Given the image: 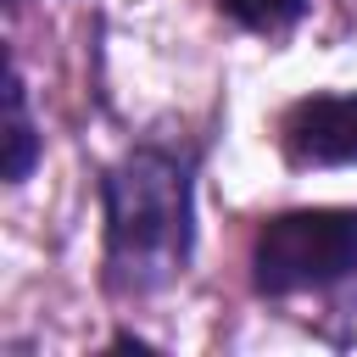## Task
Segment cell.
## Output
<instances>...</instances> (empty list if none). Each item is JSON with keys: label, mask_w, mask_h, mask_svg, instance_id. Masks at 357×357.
Segmentation results:
<instances>
[{"label": "cell", "mask_w": 357, "mask_h": 357, "mask_svg": "<svg viewBox=\"0 0 357 357\" xmlns=\"http://www.w3.org/2000/svg\"><path fill=\"white\" fill-rule=\"evenodd\" d=\"M106 201V284L117 296H151L184 273L195 245L190 156L173 145H134L100 184Z\"/></svg>", "instance_id": "1"}, {"label": "cell", "mask_w": 357, "mask_h": 357, "mask_svg": "<svg viewBox=\"0 0 357 357\" xmlns=\"http://www.w3.org/2000/svg\"><path fill=\"white\" fill-rule=\"evenodd\" d=\"M351 268H357V212L346 206L279 212L257 229V245H251V284L262 296L324 290Z\"/></svg>", "instance_id": "2"}, {"label": "cell", "mask_w": 357, "mask_h": 357, "mask_svg": "<svg viewBox=\"0 0 357 357\" xmlns=\"http://www.w3.org/2000/svg\"><path fill=\"white\" fill-rule=\"evenodd\" d=\"M279 145L296 167L357 162V95H307L279 117Z\"/></svg>", "instance_id": "3"}, {"label": "cell", "mask_w": 357, "mask_h": 357, "mask_svg": "<svg viewBox=\"0 0 357 357\" xmlns=\"http://www.w3.org/2000/svg\"><path fill=\"white\" fill-rule=\"evenodd\" d=\"M33 162H39V134L28 117V84L11 67V78H6V184H22L33 173Z\"/></svg>", "instance_id": "4"}, {"label": "cell", "mask_w": 357, "mask_h": 357, "mask_svg": "<svg viewBox=\"0 0 357 357\" xmlns=\"http://www.w3.org/2000/svg\"><path fill=\"white\" fill-rule=\"evenodd\" d=\"M240 28H251V33H284L290 22H301V11H307V0H218Z\"/></svg>", "instance_id": "5"}, {"label": "cell", "mask_w": 357, "mask_h": 357, "mask_svg": "<svg viewBox=\"0 0 357 357\" xmlns=\"http://www.w3.org/2000/svg\"><path fill=\"white\" fill-rule=\"evenodd\" d=\"M335 340H340V346H357V296L340 301V329H335Z\"/></svg>", "instance_id": "6"}]
</instances>
